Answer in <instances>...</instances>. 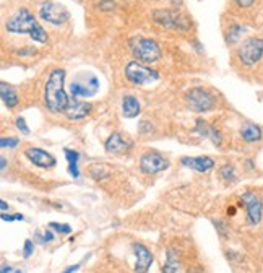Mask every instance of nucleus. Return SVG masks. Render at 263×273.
<instances>
[{
  "label": "nucleus",
  "mask_w": 263,
  "mask_h": 273,
  "mask_svg": "<svg viewBox=\"0 0 263 273\" xmlns=\"http://www.w3.org/2000/svg\"><path fill=\"white\" fill-rule=\"evenodd\" d=\"M187 104L195 112H206L215 108V98L203 88H194L186 96Z\"/></svg>",
  "instance_id": "1a4fd4ad"
},
{
  "label": "nucleus",
  "mask_w": 263,
  "mask_h": 273,
  "mask_svg": "<svg viewBox=\"0 0 263 273\" xmlns=\"http://www.w3.org/2000/svg\"><path fill=\"white\" fill-rule=\"evenodd\" d=\"M0 163H2V164H0V168H2V171L7 168V160H5V158L2 156V160H0Z\"/></svg>",
  "instance_id": "72a5a7b5"
},
{
  "label": "nucleus",
  "mask_w": 263,
  "mask_h": 273,
  "mask_svg": "<svg viewBox=\"0 0 263 273\" xmlns=\"http://www.w3.org/2000/svg\"><path fill=\"white\" fill-rule=\"evenodd\" d=\"M2 219L4 221H23L24 216L21 213H16V215H7V213H2Z\"/></svg>",
  "instance_id": "bb28decb"
},
{
  "label": "nucleus",
  "mask_w": 263,
  "mask_h": 273,
  "mask_svg": "<svg viewBox=\"0 0 263 273\" xmlns=\"http://www.w3.org/2000/svg\"><path fill=\"white\" fill-rule=\"evenodd\" d=\"M221 176H223L224 179H227V181L234 179V168H232V166H229V164L223 166V168H221Z\"/></svg>",
  "instance_id": "393cba45"
},
{
  "label": "nucleus",
  "mask_w": 263,
  "mask_h": 273,
  "mask_svg": "<svg viewBox=\"0 0 263 273\" xmlns=\"http://www.w3.org/2000/svg\"><path fill=\"white\" fill-rule=\"evenodd\" d=\"M130 51L137 60L142 64H154L161 59L160 44L154 39H148L142 36H135L130 39Z\"/></svg>",
  "instance_id": "7ed1b4c3"
},
{
  "label": "nucleus",
  "mask_w": 263,
  "mask_h": 273,
  "mask_svg": "<svg viewBox=\"0 0 263 273\" xmlns=\"http://www.w3.org/2000/svg\"><path fill=\"white\" fill-rule=\"evenodd\" d=\"M49 228L56 230L60 234H68L70 231H72V226H70V225H60V223H50Z\"/></svg>",
  "instance_id": "b1692460"
},
{
  "label": "nucleus",
  "mask_w": 263,
  "mask_h": 273,
  "mask_svg": "<svg viewBox=\"0 0 263 273\" xmlns=\"http://www.w3.org/2000/svg\"><path fill=\"white\" fill-rule=\"evenodd\" d=\"M0 271H2V273H7V271H13V273H18L20 270H16V268H13V267H7V265H2V268H0Z\"/></svg>",
  "instance_id": "7c9ffc66"
},
{
  "label": "nucleus",
  "mask_w": 263,
  "mask_h": 273,
  "mask_svg": "<svg viewBox=\"0 0 263 273\" xmlns=\"http://www.w3.org/2000/svg\"><path fill=\"white\" fill-rule=\"evenodd\" d=\"M39 16L47 21L50 24H64L65 21H68L70 18V13L68 10L60 4H56V2H50V0H47V2H44L39 8Z\"/></svg>",
  "instance_id": "6e6552de"
},
{
  "label": "nucleus",
  "mask_w": 263,
  "mask_h": 273,
  "mask_svg": "<svg viewBox=\"0 0 263 273\" xmlns=\"http://www.w3.org/2000/svg\"><path fill=\"white\" fill-rule=\"evenodd\" d=\"M16 129H18L23 135H28V134H30V129H28V126H26V122H24L23 117L16 119Z\"/></svg>",
  "instance_id": "a878e982"
},
{
  "label": "nucleus",
  "mask_w": 263,
  "mask_h": 273,
  "mask_svg": "<svg viewBox=\"0 0 263 273\" xmlns=\"http://www.w3.org/2000/svg\"><path fill=\"white\" fill-rule=\"evenodd\" d=\"M26 158L34 164V166H39V168L42 169H50V168H54L56 166V158L52 156L50 153H47L46 150H42V148H28L24 152Z\"/></svg>",
  "instance_id": "f8f14e48"
},
{
  "label": "nucleus",
  "mask_w": 263,
  "mask_h": 273,
  "mask_svg": "<svg viewBox=\"0 0 263 273\" xmlns=\"http://www.w3.org/2000/svg\"><path fill=\"white\" fill-rule=\"evenodd\" d=\"M197 132H198L200 135H203V137H209V138L213 140V143H216V145L221 143V135H219L213 127H209L206 122L198 120L197 122Z\"/></svg>",
  "instance_id": "412c9836"
},
{
  "label": "nucleus",
  "mask_w": 263,
  "mask_h": 273,
  "mask_svg": "<svg viewBox=\"0 0 263 273\" xmlns=\"http://www.w3.org/2000/svg\"><path fill=\"white\" fill-rule=\"evenodd\" d=\"M64 83H65V70L62 68L52 70L47 78L46 90H44V101H46L47 109L54 114L65 112L70 104Z\"/></svg>",
  "instance_id": "f257e3e1"
},
{
  "label": "nucleus",
  "mask_w": 263,
  "mask_h": 273,
  "mask_svg": "<svg viewBox=\"0 0 263 273\" xmlns=\"http://www.w3.org/2000/svg\"><path fill=\"white\" fill-rule=\"evenodd\" d=\"M153 16L154 21L164 26V28L179 30V31H187L190 28V20L187 16H183L182 13H177L174 10H156Z\"/></svg>",
  "instance_id": "0eeeda50"
},
{
  "label": "nucleus",
  "mask_w": 263,
  "mask_h": 273,
  "mask_svg": "<svg viewBox=\"0 0 263 273\" xmlns=\"http://www.w3.org/2000/svg\"><path fill=\"white\" fill-rule=\"evenodd\" d=\"M235 2H238V5H241L242 8H249V7L253 5L255 0H235Z\"/></svg>",
  "instance_id": "c756f323"
},
{
  "label": "nucleus",
  "mask_w": 263,
  "mask_h": 273,
  "mask_svg": "<svg viewBox=\"0 0 263 273\" xmlns=\"http://www.w3.org/2000/svg\"><path fill=\"white\" fill-rule=\"evenodd\" d=\"M122 112H124V116L127 119L138 116L140 114V103L135 96H125V98L122 100Z\"/></svg>",
  "instance_id": "a211bd4d"
},
{
  "label": "nucleus",
  "mask_w": 263,
  "mask_h": 273,
  "mask_svg": "<svg viewBox=\"0 0 263 273\" xmlns=\"http://www.w3.org/2000/svg\"><path fill=\"white\" fill-rule=\"evenodd\" d=\"M242 202L247 208V219L250 225H258L263 213V204L261 200L253 192H245L242 195Z\"/></svg>",
  "instance_id": "9b49d317"
},
{
  "label": "nucleus",
  "mask_w": 263,
  "mask_h": 273,
  "mask_svg": "<svg viewBox=\"0 0 263 273\" xmlns=\"http://www.w3.org/2000/svg\"><path fill=\"white\" fill-rule=\"evenodd\" d=\"M125 77L132 83L138 86L151 85L160 80V73H157L156 70L146 67L145 64L140 62V60H130L125 65Z\"/></svg>",
  "instance_id": "20e7f679"
},
{
  "label": "nucleus",
  "mask_w": 263,
  "mask_h": 273,
  "mask_svg": "<svg viewBox=\"0 0 263 273\" xmlns=\"http://www.w3.org/2000/svg\"><path fill=\"white\" fill-rule=\"evenodd\" d=\"M164 271H179L180 270V263L177 262V255H174L172 254V251H169L168 252V263L164 265V268H163Z\"/></svg>",
  "instance_id": "4be33fe9"
},
{
  "label": "nucleus",
  "mask_w": 263,
  "mask_h": 273,
  "mask_svg": "<svg viewBox=\"0 0 263 273\" xmlns=\"http://www.w3.org/2000/svg\"><path fill=\"white\" fill-rule=\"evenodd\" d=\"M238 57L245 67L255 65L263 57V39L260 38H250L245 41L238 51Z\"/></svg>",
  "instance_id": "423d86ee"
},
{
  "label": "nucleus",
  "mask_w": 263,
  "mask_h": 273,
  "mask_svg": "<svg viewBox=\"0 0 263 273\" xmlns=\"http://www.w3.org/2000/svg\"><path fill=\"white\" fill-rule=\"evenodd\" d=\"M64 152H65V158L68 161V172L72 174L73 179H78L80 178V171H78V160H80V155L68 148H65Z\"/></svg>",
  "instance_id": "aec40b11"
},
{
  "label": "nucleus",
  "mask_w": 263,
  "mask_h": 273,
  "mask_svg": "<svg viewBox=\"0 0 263 273\" xmlns=\"http://www.w3.org/2000/svg\"><path fill=\"white\" fill-rule=\"evenodd\" d=\"M99 91V82L93 73H82L70 83V93L73 98H91Z\"/></svg>",
  "instance_id": "39448f33"
},
{
  "label": "nucleus",
  "mask_w": 263,
  "mask_h": 273,
  "mask_svg": "<svg viewBox=\"0 0 263 273\" xmlns=\"http://www.w3.org/2000/svg\"><path fill=\"white\" fill-rule=\"evenodd\" d=\"M241 137L249 143L258 142V140H261V129L258 126H255V124H250V122H247V124H244L241 127Z\"/></svg>",
  "instance_id": "f3484780"
},
{
  "label": "nucleus",
  "mask_w": 263,
  "mask_h": 273,
  "mask_svg": "<svg viewBox=\"0 0 263 273\" xmlns=\"http://www.w3.org/2000/svg\"><path fill=\"white\" fill-rule=\"evenodd\" d=\"M0 208H2V213H5V211H7L8 205H7V202H5V200H2V202H0Z\"/></svg>",
  "instance_id": "2f4dec72"
},
{
  "label": "nucleus",
  "mask_w": 263,
  "mask_h": 273,
  "mask_svg": "<svg viewBox=\"0 0 263 273\" xmlns=\"http://www.w3.org/2000/svg\"><path fill=\"white\" fill-rule=\"evenodd\" d=\"M134 254H135V271H146L153 263V254L148 251L143 244H134Z\"/></svg>",
  "instance_id": "4468645a"
},
{
  "label": "nucleus",
  "mask_w": 263,
  "mask_h": 273,
  "mask_svg": "<svg viewBox=\"0 0 263 273\" xmlns=\"http://www.w3.org/2000/svg\"><path fill=\"white\" fill-rule=\"evenodd\" d=\"M20 143V140L18 138H15V137H2L0 138V146L2 148H16Z\"/></svg>",
  "instance_id": "5701e85b"
},
{
  "label": "nucleus",
  "mask_w": 263,
  "mask_h": 273,
  "mask_svg": "<svg viewBox=\"0 0 263 273\" xmlns=\"http://www.w3.org/2000/svg\"><path fill=\"white\" fill-rule=\"evenodd\" d=\"M7 31L13 34H30V36L38 42L47 41V33L39 24V21L34 18L30 10L20 8L10 20L7 21Z\"/></svg>",
  "instance_id": "f03ea898"
},
{
  "label": "nucleus",
  "mask_w": 263,
  "mask_h": 273,
  "mask_svg": "<svg viewBox=\"0 0 263 273\" xmlns=\"http://www.w3.org/2000/svg\"><path fill=\"white\" fill-rule=\"evenodd\" d=\"M33 251H34V245H33V241H30V239H26L24 241V249H23V255L26 259L28 257H31V254H33Z\"/></svg>",
  "instance_id": "cd10ccee"
},
{
  "label": "nucleus",
  "mask_w": 263,
  "mask_h": 273,
  "mask_svg": "<svg viewBox=\"0 0 263 273\" xmlns=\"http://www.w3.org/2000/svg\"><path fill=\"white\" fill-rule=\"evenodd\" d=\"M78 268H80V265H73V267H68V268L65 270V273H68V271H76Z\"/></svg>",
  "instance_id": "473e14b6"
},
{
  "label": "nucleus",
  "mask_w": 263,
  "mask_h": 273,
  "mask_svg": "<svg viewBox=\"0 0 263 273\" xmlns=\"http://www.w3.org/2000/svg\"><path fill=\"white\" fill-rule=\"evenodd\" d=\"M0 94H2V100H4L7 108L12 109L18 104V94H16L13 88L10 85H7L5 82L0 83Z\"/></svg>",
  "instance_id": "6ab92c4d"
},
{
  "label": "nucleus",
  "mask_w": 263,
  "mask_h": 273,
  "mask_svg": "<svg viewBox=\"0 0 263 273\" xmlns=\"http://www.w3.org/2000/svg\"><path fill=\"white\" fill-rule=\"evenodd\" d=\"M38 237H39V241H41V242L44 244V242H47V241L50 242L52 239H54V234H52V233H50L49 230H46V233H44V236H42V237H41L39 234H38Z\"/></svg>",
  "instance_id": "c85d7f7f"
},
{
  "label": "nucleus",
  "mask_w": 263,
  "mask_h": 273,
  "mask_svg": "<svg viewBox=\"0 0 263 273\" xmlns=\"http://www.w3.org/2000/svg\"><path fill=\"white\" fill-rule=\"evenodd\" d=\"M91 111V104L90 103H86V101H73V103H70L68 104V108L65 111V116L68 119H72V120H78V119H83L86 117L88 114H90Z\"/></svg>",
  "instance_id": "dca6fc26"
},
{
  "label": "nucleus",
  "mask_w": 263,
  "mask_h": 273,
  "mask_svg": "<svg viewBox=\"0 0 263 273\" xmlns=\"http://www.w3.org/2000/svg\"><path fill=\"white\" fill-rule=\"evenodd\" d=\"M132 146V143L128 142V140L119 134V132H114V134L106 140V145H104V148H106L108 153H112V155H122L128 152V148Z\"/></svg>",
  "instance_id": "ddd939ff"
},
{
  "label": "nucleus",
  "mask_w": 263,
  "mask_h": 273,
  "mask_svg": "<svg viewBox=\"0 0 263 273\" xmlns=\"http://www.w3.org/2000/svg\"><path fill=\"white\" fill-rule=\"evenodd\" d=\"M180 163L197 172H208L215 168V161L209 156H197V158H182Z\"/></svg>",
  "instance_id": "2eb2a0df"
},
{
  "label": "nucleus",
  "mask_w": 263,
  "mask_h": 273,
  "mask_svg": "<svg viewBox=\"0 0 263 273\" xmlns=\"http://www.w3.org/2000/svg\"><path fill=\"white\" fill-rule=\"evenodd\" d=\"M168 166H169L168 161H166L160 153H154V152L145 153L142 156V160H140V168H142L145 174H157L164 169H168Z\"/></svg>",
  "instance_id": "9d476101"
}]
</instances>
